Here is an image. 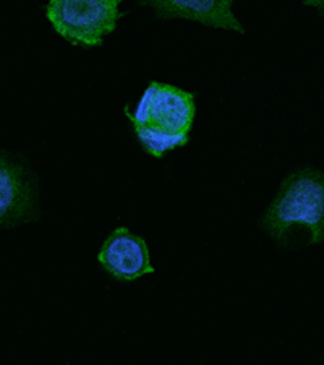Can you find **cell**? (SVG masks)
<instances>
[{
  "label": "cell",
  "instance_id": "obj_6",
  "mask_svg": "<svg viewBox=\"0 0 324 365\" xmlns=\"http://www.w3.org/2000/svg\"><path fill=\"white\" fill-rule=\"evenodd\" d=\"M34 193L25 170L0 155V227L15 226L33 217Z\"/></svg>",
  "mask_w": 324,
  "mask_h": 365
},
{
  "label": "cell",
  "instance_id": "obj_5",
  "mask_svg": "<svg viewBox=\"0 0 324 365\" xmlns=\"http://www.w3.org/2000/svg\"><path fill=\"white\" fill-rule=\"evenodd\" d=\"M138 2L155 9L161 19H185L209 28L245 33V28L235 19L232 11V0H138Z\"/></svg>",
  "mask_w": 324,
  "mask_h": 365
},
{
  "label": "cell",
  "instance_id": "obj_3",
  "mask_svg": "<svg viewBox=\"0 0 324 365\" xmlns=\"http://www.w3.org/2000/svg\"><path fill=\"white\" fill-rule=\"evenodd\" d=\"M197 108L194 96L174 85L151 81L141 94L137 108L125 115L132 125H148L170 133H190Z\"/></svg>",
  "mask_w": 324,
  "mask_h": 365
},
{
  "label": "cell",
  "instance_id": "obj_8",
  "mask_svg": "<svg viewBox=\"0 0 324 365\" xmlns=\"http://www.w3.org/2000/svg\"><path fill=\"white\" fill-rule=\"evenodd\" d=\"M302 2L306 7H313L324 15V0H302Z\"/></svg>",
  "mask_w": 324,
  "mask_h": 365
},
{
  "label": "cell",
  "instance_id": "obj_1",
  "mask_svg": "<svg viewBox=\"0 0 324 365\" xmlns=\"http://www.w3.org/2000/svg\"><path fill=\"white\" fill-rule=\"evenodd\" d=\"M259 226L282 245H287L288 235L296 227L308 231L310 244H323L324 173L308 168L288 174L259 220Z\"/></svg>",
  "mask_w": 324,
  "mask_h": 365
},
{
  "label": "cell",
  "instance_id": "obj_7",
  "mask_svg": "<svg viewBox=\"0 0 324 365\" xmlns=\"http://www.w3.org/2000/svg\"><path fill=\"white\" fill-rule=\"evenodd\" d=\"M132 127L141 148L152 158H162L169 151L182 148L190 141V133H170L148 125Z\"/></svg>",
  "mask_w": 324,
  "mask_h": 365
},
{
  "label": "cell",
  "instance_id": "obj_2",
  "mask_svg": "<svg viewBox=\"0 0 324 365\" xmlns=\"http://www.w3.org/2000/svg\"><path fill=\"white\" fill-rule=\"evenodd\" d=\"M122 0H49L47 20L58 36L76 46H101L115 31Z\"/></svg>",
  "mask_w": 324,
  "mask_h": 365
},
{
  "label": "cell",
  "instance_id": "obj_4",
  "mask_svg": "<svg viewBox=\"0 0 324 365\" xmlns=\"http://www.w3.org/2000/svg\"><path fill=\"white\" fill-rule=\"evenodd\" d=\"M98 262L105 273L120 282H132L155 273L145 239L127 227H117L101 245Z\"/></svg>",
  "mask_w": 324,
  "mask_h": 365
}]
</instances>
